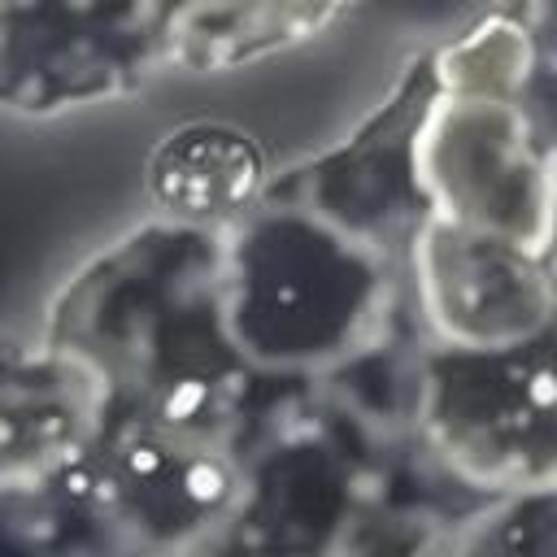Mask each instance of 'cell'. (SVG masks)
Instances as JSON below:
<instances>
[{
  "label": "cell",
  "instance_id": "1",
  "mask_svg": "<svg viewBox=\"0 0 557 557\" xmlns=\"http://www.w3.org/2000/svg\"><path fill=\"white\" fill-rule=\"evenodd\" d=\"M257 183L252 148L213 126L174 135L152 161V191L178 213H222L239 205Z\"/></svg>",
  "mask_w": 557,
  "mask_h": 557
}]
</instances>
